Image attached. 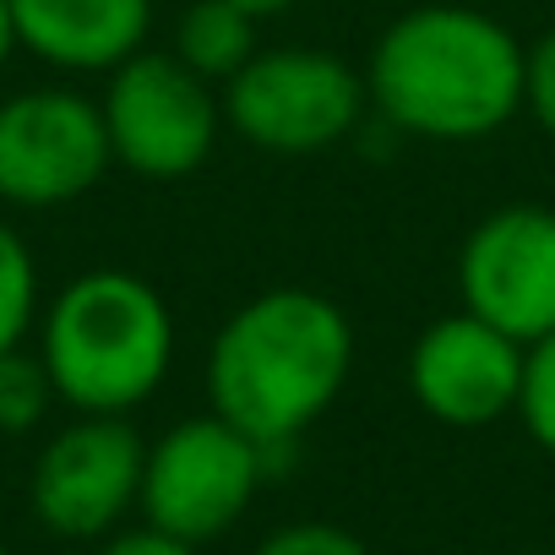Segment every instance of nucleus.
Listing matches in <instances>:
<instances>
[{"mask_svg": "<svg viewBox=\"0 0 555 555\" xmlns=\"http://www.w3.org/2000/svg\"><path fill=\"white\" fill-rule=\"evenodd\" d=\"M104 131L109 153L126 175L175 185L207 169L218 153L223 126V93L196 77L175 50H137L104 77Z\"/></svg>", "mask_w": 555, "mask_h": 555, "instance_id": "39448f33", "label": "nucleus"}, {"mask_svg": "<svg viewBox=\"0 0 555 555\" xmlns=\"http://www.w3.org/2000/svg\"><path fill=\"white\" fill-rule=\"evenodd\" d=\"M39 322V261L28 240L0 218V354L23 349Z\"/></svg>", "mask_w": 555, "mask_h": 555, "instance_id": "ddd939ff", "label": "nucleus"}, {"mask_svg": "<svg viewBox=\"0 0 555 555\" xmlns=\"http://www.w3.org/2000/svg\"><path fill=\"white\" fill-rule=\"evenodd\" d=\"M55 403H61V392H55V382H50L39 354H28V349L0 354V436L39 430Z\"/></svg>", "mask_w": 555, "mask_h": 555, "instance_id": "4468645a", "label": "nucleus"}, {"mask_svg": "<svg viewBox=\"0 0 555 555\" xmlns=\"http://www.w3.org/2000/svg\"><path fill=\"white\" fill-rule=\"evenodd\" d=\"M147 441L126 414H77L34 457V517L61 539H109L142 501Z\"/></svg>", "mask_w": 555, "mask_h": 555, "instance_id": "6e6552de", "label": "nucleus"}, {"mask_svg": "<svg viewBox=\"0 0 555 555\" xmlns=\"http://www.w3.org/2000/svg\"><path fill=\"white\" fill-rule=\"evenodd\" d=\"M218 93H223V126L240 142L284 158L349 142L371 109L365 72L311 44L256 50Z\"/></svg>", "mask_w": 555, "mask_h": 555, "instance_id": "20e7f679", "label": "nucleus"}, {"mask_svg": "<svg viewBox=\"0 0 555 555\" xmlns=\"http://www.w3.org/2000/svg\"><path fill=\"white\" fill-rule=\"evenodd\" d=\"M522 344L506 338L501 327H490L474 311H452L441 322H430L403 365L409 398L452 425V430H485L506 414H517V392H522Z\"/></svg>", "mask_w": 555, "mask_h": 555, "instance_id": "9d476101", "label": "nucleus"}, {"mask_svg": "<svg viewBox=\"0 0 555 555\" xmlns=\"http://www.w3.org/2000/svg\"><path fill=\"white\" fill-rule=\"evenodd\" d=\"M517 420L528 430V441L555 457V333L528 344L522 354V392H517Z\"/></svg>", "mask_w": 555, "mask_h": 555, "instance_id": "2eb2a0df", "label": "nucleus"}, {"mask_svg": "<svg viewBox=\"0 0 555 555\" xmlns=\"http://www.w3.org/2000/svg\"><path fill=\"white\" fill-rule=\"evenodd\" d=\"M528 44L490 12L430 0L392 17L365 61L371 109L420 142H490L522 115Z\"/></svg>", "mask_w": 555, "mask_h": 555, "instance_id": "f03ea898", "label": "nucleus"}, {"mask_svg": "<svg viewBox=\"0 0 555 555\" xmlns=\"http://www.w3.org/2000/svg\"><path fill=\"white\" fill-rule=\"evenodd\" d=\"M522 115L555 142V28H544L528 44V77H522Z\"/></svg>", "mask_w": 555, "mask_h": 555, "instance_id": "f3484780", "label": "nucleus"}, {"mask_svg": "<svg viewBox=\"0 0 555 555\" xmlns=\"http://www.w3.org/2000/svg\"><path fill=\"white\" fill-rule=\"evenodd\" d=\"M17 44L55 72L109 77L120 61L147 50L153 0H12Z\"/></svg>", "mask_w": 555, "mask_h": 555, "instance_id": "9b49d317", "label": "nucleus"}, {"mask_svg": "<svg viewBox=\"0 0 555 555\" xmlns=\"http://www.w3.org/2000/svg\"><path fill=\"white\" fill-rule=\"evenodd\" d=\"M0 555H12V550H7V544H0Z\"/></svg>", "mask_w": 555, "mask_h": 555, "instance_id": "412c9836", "label": "nucleus"}, {"mask_svg": "<svg viewBox=\"0 0 555 555\" xmlns=\"http://www.w3.org/2000/svg\"><path fill=\"white\" fill-rule=\"evenodd\" d=\"M234 7H245L250 17H278V12H289V7H300V0H234Z\"/></svg>", "mask_w": 555, "mask_h": 555, "instance_id": "aec40b11", "label": "nucleus"}, {"mask_svg": "<svg viewBox=\"0 0 555 555\" xmlns=\"http://www.w3.org/2000/svg\"><path fill=\"white\" fill-rule=\"evenodd\" d=\"M250 555H371V544H365L354 528H338V522L306 517V522H284V528H272Z\"/></svg>", "mask_w": 555, "mask_h": 555, "instance_id": "dca6fc26", "label": "nucleus"}, {"mask_svg": "<svg viewBox=\"0 0 555 555\" xmlns=\"http://www.w3.org/2000/svg\"><path fill=\"white\" fill-rule=\"evenodd\" d=\"M17 23H12V0H0V72H7V61L17 55Z\"/></svg>", "mask_w": 555, "mask_h": 555, "instance_id": "6ab92c4d", "label": "nucleus"}, {"mask_svg": "<svg viewBox=\"0 0 555 555\" xmlns=\"http://www.w3.org/2000/svg\"><path fill=\"white\" fill-rule=\"evenodd\" d=\"M115 169L99 99L77 88H28L0 99V202L66 207Z\"/></svg>", "mask_w": 555, "mask_h": 555, "instance_id": "0eeeda50", "label": "nucleus"}, {"mask_svg": "<svg viewBox=\"0 0 555 555\" xmlns=\"http://www.w3.org/2000/svg\"><path fill=\"white\" fill-rule=\"evenodd\" d=\"M354 322L306 284H278L223 317L207 344V409L267 457L289 452L349 387Z\"/></svg>", "mask_w": 555, "mask_h": 555, "instance_id": "f257e3e1", "label": "nucleus"}, {"mask_svg": "<svg viewBox=\"0 0 555 555\" xmlns=\"http://www.w3.org/2000/svg\"><path fill=\"white\" fill-rule=\"evenodd\" d=\"M39 360L66 409L131 414L169 382L175 311L142 272H77L39 317Z\"/></svg>", "mask_w": 555, "mask_h": 555, "instance_id": "7ed1b4c3", "label": "nucleus"}, {"mask_svg": "<svg viewBox=\"0 0 555 555\" xmlns=\"http://www.w3.org/2000/svg\"><path fill=\"white\" fill-rule=\"evenodd\" d=\"M457 300L522 349L555 333V207L501 202L457 245Z\"/></svg>", "mask_w": 555, "mask_h": 555, "instance_id": "1a4fd4ad", "label": "nucleus"}, {"mask_svg": "<svg viewBox=\"0 0 555 555\" xmlns=\"http://www.w3.org/2000/svg\"><path fill=\"white\" fill-rule=\"evenodd\" d=\"M267 447H256L245 430H234L223 414H191L169 425L158 441H147L142 463V522L185 539L212 544L223 539L256 501L267 479Z\"/></svg>", "mask_w": 555, "mask_h": 555, "instance_id": "423d86ee", "label": "nucleus"}, {"mask_svg": "<svg viewBox=\"0 0 555 555\" xmlns=\"http://www.w3.org/2000/svg\"><path fill=\"white\" fill-rule=\"evenodd\" d=\"M99 555H202V550L175 539V533H164V528H153V522H142V528H115L99 544Z\"/></svg>", "mask_w": 555, "mask_h": 555, "instance_id": "a211bd4d", "label": "nucleus"}, {"mask_svg": "<svg viewBox=\"0 0 555 555\" xmlns=\"http://www.w3.org/2000/svg\"><path fill=\"white\" fill-rule=\"evenodd\" d=\"M256 23L261 17H250L245 7H234V0H191V7L180 12V23H175V55L196 72V77H207L212 88H223L261 44H256Z\"/></svg>", "mask_w": 555, "mask_h": 555, "instance_id": "f8f14e48", "label": "nucleus"}]
</instances>
